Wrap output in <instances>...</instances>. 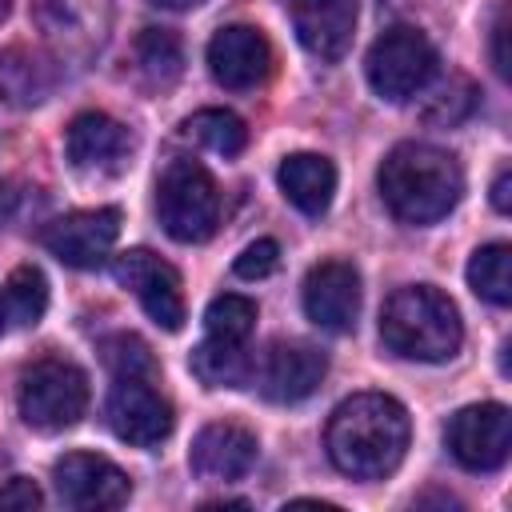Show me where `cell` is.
Returning <instances> with one entry per match:
<instances>
[{
    "mask_svg": "<svg viewBox=\"0 0 512 512\" xmlns=\"http://www.w3.org/2000/svg\"><path fill=\"white\" fill-rule=\"evenodd\" d=\"M120 236V212L116 208H84L56 216L40 228V244L68 268H96L108 260L112 244Z\"/></svg>",
    "mask_w": 512,
    "mask_h": 512,
    "instance_id": "10",
    "label": "cell"
},
{
    "mask_svg": "<svg viewBox=\"0 0 512 512\" xmlns=\"http://www.w3.org/2000/svg\"><path fill=\"white\" fill-rule=\"evenodd\" d=\"M508 188H512V172H508V168H500V172H496V180H492V208H496V212H508V208H512Z\"/></svg>",
    "mask_w": 512,
    "mask_h": 512,
    "instance_id": "33",
    "label": "cell"
},
{
    "mask_svg": "<svg viewBox=\"0 0 512 512\" xmlns=\"http://www.w3.org/2000/svg\"><path fill=\"white\" fill-rule=\"evenodd\" d=\"M40 504H44V496H40V488H36L28 476H12V480L0 488V508L32 512V508H40Z\"/></svg>",
    "mask_w": 512,
    "mask_h": 512,
    "instance_id": "31",
    "label": "cell"
},
{
    "mask_svg": "<svg viewBox=\"0 0 512 512\" xmlns=\"http://www.w3.org/2000/svg\"><path fill=\"white\" fill-rule=\"evenodd\" d=\"M468 288H472L480 300L504 308V304L512 300V248L500 244V240L476 248L472 260H468Z\"/></svg>",
    "mask_w": 512,
    "mask_h": 512,
    "instance_id": "22",
    "label": "cell"
},
{
    "mask_svg": "<svg viewBox=\"0 0 512 512\" xmlns=\"http://www.w3.org/2000/svg\"><path fill=\"white\" fill-rule=\"evenodd\" d=\"M276 264H280L276 240H256V244H248V248L236 256V276H240V280H264V276L276 272Z\"/></svg>",
    "mask_w": 512,
    "mask_h": 512,
    "instance_id": "30",
    "label": "cell"
},
{
    "mask_svg": "<svg viewBox=\"0 0 512 512\" xmlns=\"http://www.w3.org/2000/svg\"><path fill=\"white\" fill-rule=\"evenodd\" d=\"M8 8H12V0H0V20L8 16Z\"/></svg>",
    "mask_w": 512,
    "mask_h": 512,
    "instance_id": "35",
    "label": "cell"
},
{
    "mask_svg": "<svg viewBox=\"0 0 512 512\" xmlns=\"http://www.w3.org/2000/svg\"><path fill=\"white\" fill-rule=\"evenodd\" d=\"M324 372H328V360L320 348L304 340H276L264 352L260 368H252V380L272 404H296L320 388Z\"/></svg>",
    "mask_w": 512,
    "mask_h": 512,
    "instance_id": "15",
    "label": "cell"
},
{
    "mask_svg": "<svg viewBox=\"0 0 512 512\" xmlns=\"http://www.w3.org/2000/svg\"><path fill=\"white\" fill-rule=\"evenodd\" d=\"M0 328H4V308H0Z\"/></svg>",
    "mask_w": 512,
    "mask_h": 512,
    "instance_id": "36",
    "label": "cell"
},
{
    "mask_svg": "<svg viewBox=\"0 0 512 512\" xmlns=\"http://www.w3.org/2000/svg\"><path fill=\"white\" fill-rule=\"evenodd\" d=\"M64 152L84 176H116L132 160V132L104 112H80L64 132Z\"/></svg>",
    "mask_w": 512,
    "mask_h": 512,
    "instance_id": "14",
    "label": "cell"
},
{
    "mask_svg": "<svg viewBox=\"0 0 512 512\" xmlns=\"http://www.w3.org/2000/svg\"><path fill=\"white\" fill-rule=\"evenodd\" d=\"M100 356H104V368L120 380V376H136V380H156V360L148 352V344L140 336H108L100 344Z\"/></svg>",
    "mask_w": 512,
    "mask_h": 512,
    "instance_id": "27",
    "label": "cell"
},
{
    "mask_svg": "<svg viewBox=\"0 0 512 512\" xmlns=\"http://www.w3.org/2000/svg\"><path fill=\"white\" fill-rule=\"evenodd\" d=\"M412 440V420L396 396L356 392L336 404L324 428L328 460L352 480H380L400 468Z\"/></svg>",
    "mask_w": 512,
    "mask_h": 512,
    "instance_id": "1",
    "label": "cell"
},
{
    "mask_svg": "<svg viewBox=\"0 0 512 512\" xmlns=\"http://www.w3.org/2000/svg\"><path fill=\"white\" fill-rule=\"evenodd\" d=\"M204 328L212 340H228V344H248L252 328H256V304L248 296L224 292L208 304L204 312Z\"/></svg>",
    "mask_w": 512,
    "mask_h": 512,
    "instance_id": "26",
    "label": "cell"
},
{
    "mask_svg": "<svg viewBox=\"0 0 512 512\" xmlns=\"http://www.w3.org/2000/svg\"><path fill=\"white\" fill-rule=\"evenodd\" d=\"M16 404L28 428L36 432H64L88 408V376L60 356H44L20 372Z\"/></svg>",
    "mask_w": 512,
    "mask_h": 512,
    "instance_id": "5",
    "label": "cell"
},
{
    "mask_svg": "<svg viewBox=\"0 0 512 512\" xmlns=\"http://www.w3.org/2000/svg\"><path fill=\"white\" fill-rule=\"evenodd\" d=\"M112 276L136 292L140 308L148 312V320H156L164 332H180L184 328V292H180V272L152 256L148 248H132L120 252L112 260Z\"/></svg>",
    "mask_w": 512,
    "mask_h": 512,
    "instance_id": "9",
    "label": "cell"
},
{
    "mask_svg": "<svg viewBox=\"0 0 512 512\" xmlns=\"http://www.w3.org/2000/svg\"><path fill=\"white\" fill-rule=\"evenodd\" d=\"M260 456V444L256 436L244 428V424H232V420H212L196 432L192 440V452H188V464L200 480H216V484H228V480H240L252 472Z\"/></svg>",
    "mask_w": 512,
    "mask_h": 512,
    "instance_id": "17",
    "label": "cell"
},
{
    "mask_svg": "<svg viewBox=\"0 0 512 512\" xmlns=\"http://www.w3.org/2000/svg\"><path fill=\"white\" fill-rule=\"evenodd\" d=\"M40 192L28 184H0V228H16L24 224L36 208H40Z\"/></svg>",
    "mask_w": 512,
    "mask_h": 512,
    "instance_id": "29",
    "label": "cell"
},
{
    "mask_svg": "<svg viewBox=\"0 0 512 512\" xmlns=\"http://www.w3.org/2000/svg\"><path fill=\"white\" fill-rule=\"evenodd\" d=\"M380 340L388 352L420 364H444L464 344L456 304L432 284H404L380 308Z\"/></svg>",
    "mask_w": 512,
    "mask_h": 512,
    "instance_id": "3",
    "label": "cell"
},
{
    "mask_svg": "<svg viewBox=\"0 0 512 512\" xmlns=\"http://www.w3.org/2000/svg\"><path fill=\"white\" fill-rule=\"evenodd\" d=\"M208 72L232 92L260 88L272 76V44L252 24H228L208 40Z\"/></svg>",
    "mask_w": 512,
    "mask_h": 512,
    "instance_id": "13",
    "label": "cell"
},
{
    "mask_svg": "<svg viewBox=\"0 0 512 512\" xmlns=\"http://www.w3.org/2000/svg\"><path fill=\"white\" fill-rule=\"evenodd\" d=\"M148 4L168 8V12H188V8H196V4H204V0H148Z\"/></svg>",
    "mask_w": 512,
    "mask_h": 512,
    "instance_id": "34",
    "label": "cell"
},
{
    "mask_svg": "<svg viewBox=\"0 0 512 512\" xmlns=\"http://www.w3.org/2000/svg\"><path fill=\"white\" fill-rule=\"evenodd\" d=\"M56 88V68L40 60L28 48H12L0 56V100L12 108H36L52 96Z\"/></svg>",
    "mask_w": 512,
    "mask_h": 512,
    "instance_id": "20",
    "label": "cell"
},
{
    "mask_svg": "<svg viewBox=\"0 0 512 512\" xmlns=\"http://www.w3.org/2000/svg\"><path fill=\"white\" fill-rule=\"evenodd\" d=\"M504 40H508V8L496 12L492 20V68L500 80H508V52H504Z\"/></svg>",
    "mask_w": 512,
    "mask_h": 512,
    "instance_id": "32",
    "label": "cell"
},
{
    "mask_svg": "<svg viewBox=\"0 0 512 512\" xmlns=\"http://www.w3.org/2000/svg\"><path fill=\"white\" fill-rule=\"evenodd\" d=\"M104 416L108 428L136 448H156L172 432V404L152 388V380H136V376H120L112 384Z\"/></svg>",
    "mask_w": 512,
    "mask_h": 512,
    "instance_id": "11",
    "label": "cell"
},
{
    "mask_svg": "<svg viewBox=\"0 0 512 512\" xmlns=\"http://www.w3.org/2000/svg\"><path fill=\"white\" fill-rule=\"evenodd\" d=\"M0 308H4V320L20 324V328L40 324V316L48 308V280H44V272L32 268V264L12 268L8 284H4V296H0Z\"/></svg>",
    "mask_w": 512,
    "mask_h": 512,
    "instance_id": "23",
    "label": "cell"
},
{
    "mask_svg": "<svg viewBox=\"0 0 512 512\" xmlns=\"http://www.w3.org/2000/svg\"><path fill=\"white\" fill-rule=\"evenodd\" d=\"M184 136L196 140L200 148L216 152V156H236L248 144V128L236 112L228 108H200L196 116L184 120Z\"/></svg>",
    "mask_w": 512,
    "mask_h": 512,
    "instance_id": "24",
    "label": "cell"
},
{
    "mask_svg": "<svg viewBox=\"0 0 512 512\" xmlns=\"http://www.w3.org/2000/svg\"><path fill=\"white\" fill-rule=\"evenodd\" d=\"M472 108H476V88H472V80L452 76V80L432 96V104L424 108V120H428V124H444V128H452V124H460Z\"/></svg>",
    "mask_w": 512,
    "mask_h": 512,
    "instance_id": "28",
    "label": "cell"
},
{
    "mask_svg": "<svg viewBox=\"0 0 512 512\" xmlns=\"http://www.w3.org/2000/svg\"><path fill=\"white\" fill-rule=\"evenodd\" d=\"M376 184L388 212L400 224H416V228L444 220L464 196V172L456 156L416 140H404L384 156Z\"/></svg>",
    "mask_w": 512,
    "mask_h": 512,
    "instance_id": "2",
    "label": "cell"
},
{
    "mask_svg": "<svg viewBox=\"0 0 512 512\" xmlns=\"http://www.w3.org/2000/svg\"><path fill=\"white\" fill-rule=\"evenodd\" d=\"M436 64L440 60H436L432 40L420 28H412V24H396L384 36L372 40L364 72H368V84H372V92L380 100L404 104V100L420 96L432 84Z\"/></svg>",
    "mask_w": 512,
    "mask_h": 512,
    "instance_id": "6",
    "label": "cell"
},
{
    "mask_svg": "<svg viewBox=\"0 0 512 512\" xmlns=\"http://www.w3.org/2000/svg\"><path fill=\"white\" fill-rule=\"evenodd\" d=\"M56 496L68 508H120L132 492L128 472L96 452H68L52 468Z\"/></svg>",
    "mask_w": 512,
    "mask_h": 512,
    "instance_id": "12",
    "label": "cell"
},
{
    "mask_svg": "<svg viewBox=\"0 0 512 512\" xmlns=\"http://www.w3.org/2000/svg\"><path fill=\"white\" fill-rule=\"evenodd\" d=\"M156 216H160L164 232L180 244H200L216 232L220 192L200 160H192V156L168 160V168L156 180Z\"/></svg>",
    "mask_w": 512,
    "mask_h": 512,
    "instance_id": "4",
    "label": "cell"
},
{
    "mask_svg": "<svg viewBox=\"0 0 512 512\" xmlns=\"http://www.w3.org/2000/svg\"><path fill=\"white\" fill-rule=\"evenodd\" d=\"M44 40L60 64L88 68L112 32V0H32Z\"/></svg>",
    "mask_w": 512,
    "mask_h": 512,
    "instance_id": "7",
    "label": "cell"
},
{
    "mask_svg": "<svg viewBox=\"0 0 512 512\" xmlns=\"http://www.w3.org/2000/svg\"><path fill=\"white\" fill-rule=\"evenodd\" d=\"M276 180H280V192L288 196V204L300 208L304 216H324L332 204V192H336V168L320 152H292L280 164Z\"/></svg>",
    "mask_w": 512,
    "mask_h": 512,
    "instance_id": "19",
    "label": "cell"
},
{
    "mask_svg": "<svg viewBox=\"0 0 512 512\" xmlns=\"http://www.w3.org/2000/svg\"><path fill=\"white\" fill-rule=\"evenodd\" d=\"M304 316L324 332H348L360 312V272L348 260H320L304 276Z\"/></svg>",
    "mask_w": 512,
    "mask_h": 512,
    "instance_id": "16",
    "label": "cell"
},
{
    "mask_svg": "<svg viewBox=\"0 0 512 512\" xmlns=\"http://www.w3.org/2000/svg\"><path fill=\"white\" fill-rule=\"evenodd\" d=\"M136 64L148 76V84L168 88L184 72V48L172 28H144L136 36Z\"/></svg>",
    "mask_w": 512,
    "mask_h": 512,
    "instance_id": "25",
    "label": "cell"
},
{
    "mask_svg": "<svg viewBox=\"0 0 512 512\" xmlns=\"http://www.w3.org/2000/svg\"><path fill=\"white\" fill-rule=\"evenodd\" d=\"M296 40L324 64H336L356 32V0H288Z\"/></svg>",
    "mask_w": 512,
    "mask_h": 512,
    "instance_id": "18",
    "label": "cell"
},
{
    "mask_svg": "<svg viewBox=\"0 0 512 512\" xmlns=\"http://www.w3.org/2000/svg\"><path fill=\"white\" fill-rule=\"evenodd\" d=\"M252 360L244 352V344H228V340H212L204 336L192 352V372L200 384L208 388H244L252 380Z\"/></svg>",
    "mask_w": 512,
    "mask_h": 512,
    "instance_id": "21",
    "label": "cell"
},
{
    "mask_svg": "<svg viewBox=\"0 0 512 512\" xmlns=\"http://www.w3.org/2000/svg\"><path fill=\"white\" fill-rule=\"evenodd\" d=\"M444 444L452 452V460L468 472H496L508 452H512V416L504 404L488 400V404H468L460 408L448 428H444Z\"/></svg>",
    "mask_w": 512,
    "mask_h": 512,
    "instance_id": "8",
    "label": "cell"
}]
</instances>
